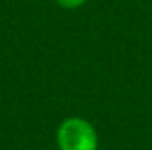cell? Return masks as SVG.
Instances as JSON below:
<instances>
[{
	"label": "cell",
	"instance_id": "cell-1",
	"mask_svg": "<svg viewBox=\"0 0 152 150\" xmlns=\"http://www.w3.org/2000/svg\"><path fill=\"white\" fill-rule=\"evenodd\" d=\"M57 143L60 150H97V133L90 122L71 117L60 124Z\"/></svg>",
	"mask_w": 152,
	"mask_h": 150
},
{
	"label": "cell",
	"instance_id": "cell-2",
	"mask_svg": "<svg viewBox=\"0 0 152 150\" xmlns=\"http://www.w3.org/2000/svg\"><path fill=\"white\" fill-rule=\"evenodd\" d=\"M58 5H62V7H66V9H75V7H80V5H83L87 0H55Z\"/></svg>",
	"mask_w": 152,
	"mask_h": 150
}]
</instances>
